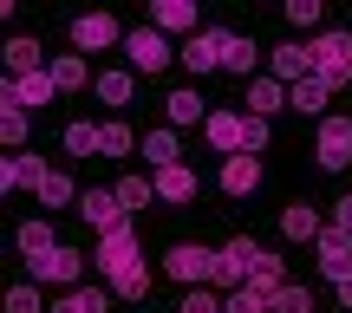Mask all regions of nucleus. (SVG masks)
Segmentation results:
<instances>
[{
    "label": "nucleus",
    "mask_w": 352,
    "mask_h": 313,
    "mask_svg": "<svg viewBox=\"0 0 352 313\" xmlns=\"http://www.w3.org/2000/svg\"><path fill=\"white\" fill-rule=\"evenodd\" d=\"M314 46V78H327L333 91L352 78V33H320V39H307Z\"/></svg>",
    "instance_id": "nucleus-1"
},
{
    "label": "nucleus",
    "mask_w": 352,
    "mask_h": 313,
    "mask_svg": "<svg viewBox=\"0 0 352 313\" xmlns=\"http://www.w3.org/2000/svg\"><path fill=\"white\" fill-rule=\"evenodd\" d=\"M254 255H261V241H228V248H215V274H209V288H228V294H241L248 288V274H254Z\"/></svg>",
    "instance_id": "nucleus-2"
},
{
    "label": "nucleus",
    "mask_w": 352,
    "mask_h": 313,
    "mask_svg": "<svg viewBox=\"0 0 352 313\" xmlns=\"http://www.w3.org/2000/svg\"><path fill=\"white\" fill-rule=\"evenodd\" d=\"M78 215H85L98 235H124L131 228V209L118 202V189H85V196H78Z\"/></svg>",
    "instance_id": "nucleus-3"
},
{
    "label": "nucleus",
    "mask_w": 352,
    "mask_h": 313,
    "mask_svg": "<svg viewBox=\"0 0 352 313\" xmlns=\"http://www.w3.org/2000/svg\"><path fill=\"white\" fill-rule=\"evenodd\" d=\"M164 274L183 281V288H202V281L215 274V248H196V241H176V248L164 255Z\"/></svg>",
    "instance_id": "nucleus-4"
},
{
    "label": "nucleus",
    "mask_w": 352,
    "mask_h": 313,
    "mask_svg": "<svg viewBox=\"0 0 352 313\" xmlns=\"http://www.w3.org/2000/svg\"><path fill=\"white\" fill-rule=\"evenodd\" d=\"M314 157H320V170H346L352 163V118H320Z\"/></svg>",
    "instance_id": "nucleus-5"
},
{
    "label": "nucleus",
    "mask_w": 352,
    "mask_h": 313,
    "mask_svg": "<svg viewBox=\"0 0 352 313\" xmlns=\"http://www.w3.org/2000/svg\"><path fill=\"white\" fill-rule=\"evenodd\" d=\"M91 261H98V274H104V281H124L131 268H144V255H138V235H131V228H124V235H104Z\"/></svg>",
    "instance_id": "nucleus-6"
},
{
    "label": "nucleus",
    "mask_w": 352,
    "mask_h": 313,
    "mask_svg": "<svg viewBox=\"0 0 352 313\" xmlns=\"http://www.w3.org/2000/svg\"><path fill=\"white\" fill-rule=\"evenodd\" d=\"M118 39H124V33H118L111 13H78V20H72V52H78V59H85V52L118 46Z\"/></svg>",
    "instance_id": "nucleus-7"
},
{
    "label": "nucleus",
    "mask_w": 352,
    "mask_h": 313,
    "mask_svg": "<svg viewBox=\"0 0 352 313\" xmlns=\"http://www.w3.org/2000/svg\"><path fill=\"white\" fill-rule=\"evenodd\" d=\"M59 98V85H52V72H26V78H7L0 85V105H20V111H39V105Z\"/></svg>",
    "instance_id": "nucleus-8"
},
{
    "label": "nucleus",
    "mask_w": 352,
    "mask_h": 313,
    "mask_svg": "<svg viewBox=\"0 0 352 313\" xmlns=\"http://www.w3.org/2000/svg\"><path fill=\"white\" fill-rule=\"evenodd\" d=\"M124 52H131V65H138V72H164V65H170V39L157 33V26L124 33Z\"/></svg>",
    "instance_id": "nucleus-9"
},
{
    "label": "nucleus",
    "mask_w": 352,
    "mask_h": 313,
    "mask_svg": "<svg viewBox=\"0 0 352 313\" xmlns=\"http://www.w3.org/2000/svg\"><path fill=\"white\" fill-rule=\"evenodd\" d=\"M228 46H235V33H196V39H183V65L189 72H215L228 59Z\"/></svg>",
    "instance_id": "nucleus-10"
},
{
    "label": "nucleus",
    "mask_w": 352,
    "mask_h": 313,
    "mask_svg": "<svg viewBox=\"0 0 352 313\" xmlns=\"http://www.w3.org/2000/svg\"><path fill=\"white\" fill-rule=\"evenodd\" d=\"M314 255H320V268H327L333 281H346L352 274V228H327V235L314 241Z\"/></svg>",
    "instance_id": "nucleus-11"
},
{
    "label": "nucleus",
    "mask_w": 352,
    "mask_h": 313,
    "mask_svg": "<svg viewBox=\"0 0 352 313\" xmlns=\"http://www.w3.org/2000/svg\"><path fill=\"white\" fill-rule=\"evenodd\" d=\"M33 274H39V281H52V288H78V281H85V255L52 248L46 261H33Z\"/></svg>",
    "instance_id": "nucleus-12"
},
{
    "label": "nucleus",
    "mask_w": 352,
    "mask_h": 313,
    "mask_svg": "<svg viewBox=\"0 0 352 313\" xmlns=\"http://www.w3.org/2000/svg\"><path fill=\"white\" fill-rule=\"evenodd\" d=\"M202 131H209V144H215V151H228V157L248 151V118H235V111H209V125H202Z\"/></svg>",
    "instance_id": "nucleus-13"
},
{
    "label": "nucleus",
    "mask_w": 352,
    "mask_h": 313,
    "mask_svg": "<svg viewBox=\"0 0 352 313\" xmlns=\"http://www.w3.org/2000/svg\"><path fill=\"white\" fill-rule=\"evenodd\" d=\"M222 189H228V196H254V189H261V157H248V151L228 157L222 163Z\"/></svg>",
    "instance_id": "nucleus-14"
},
{
    "label": "nucleus",
    "mask_w": 352,
    "mask_h": 313,
    "mask_svg": "<svg viewBox=\"0 0 352 313\" xmlns=\"http://www.w3.org/2000/svg\"><path fill=\"white\" fill-rule=\"evenodd\" d=\"M274 78L280 85H300V78H314V46H274Z\"/></svg>",
    "instance_id": "nucleus-15"
},
{
    "label": "nucleus",
    "mask_w": 352,
    "mask_h": 313,
    "mask_svg": "<svg viewBox=\"0 0 352 313\" xmlns=\"http://www.w3.org/2000/svg\"><path fill=\"white\" fill-rule=\"evenodd\" d=\"M111 301H118L111 288H72V294H59L46 313H111Z\"/></svg>",
    "instance_id": "nucleus-16"
},
{
    "label": "nucleus",
    "mask_w": 352,
    "mask_h": 313,
    "mask_svg": "<svg viewBox=\"0 0 352 313\" xmlns=\"http://www.w3.org/2000/svg\"><path fill=\"white\" fill-rule=\"evenodd\" d=\"M151 26H157V33H189V39H196V7H189V0H157Z\"/></svg>",
    "instance_id": "nucleus-17"
},
{
    "label": "nucleus",
    "mask_w": 352,
    "mask_h": 313,
    "mask_svg": "<svg viewBox=\"0 0 352 313\" xmlns=\"http://www.w3.org/2000/svg\"><path fill=\"white\" fill-rule=\"evenodd\" d=\"M327 98H333L327 78H300V85H287V105H294L300 118H327Z\"/></svg>",
    "instance_id": "nucleus-18"
},
{
    "label": "nucleus",
    "mask_w": 352,
    "mask_h": 313,
    "mask_svg": "<svg viewBox=\"0 0 352 313\" xmlns=\"http://www.w3.org/2000/svg\"><path fill=\"white\" fill-rule=\"evenodd\" d=\"M46 176H52L46 163L20 151V157H7V170H0V183H7V189H39V183H46Z\"/></svg>",
    "instance_id": "nucleus-19"
},
{
    "label": "nucleus",
    "mask_w": 352,
    "mask_h": 313,
    "mask_svg": "<svg viewBox=\"0 0 352 313\" xmlns=\"http://www.w3.org/2000/svg\"><path fill=\"white\" fill-rule=\"evenodd\" d=\"M280 105H287V85L280 78H248V118H267Z\"/></svg>",
    "instance_id": "nucleus-20"
},
{
    "label": "nucleus",
    "mask_w": 352,
    "mask_h": 313,
    "mask_svg": "<svg viewBox=\"0 0 352 313\" xmlns=\"http://www.w3.org/2000/svg\"><path fill=\"white\" fill-rule=\"evenodd\" d=\"M196 196V170L176 163V170H157V202H189Z\"/></svg>",
    "instance_id": "nucleus-21"
},
{
    "label": "nucleus",
    "mask_w": 352,
    "mask_h": 313,
    "mask_svg": "<svg viewBox=\"0 0 352 313\" xmlns=\"http://www.w3.org/2000/svg\"><path fill=\"white\" fill-rule=\"evenodd\" d=\"M144 163H151V170H176V163H183L176 131H151V138H144Z\"/></svg>",
    "instance_id": "nucleus-22"
},
{
    "label": "nucleus",
    "mask_w": 352,
    "mask_h": 313,
    "mask_svg": "<svg viewBox=\"0 0 352 313\" xmlns=\"http://www.w3.org/2000/svg\"><path fill=\"white\" fill-rule=\"evenodd\" d=\"M26 72H46L39 65V39H7V78H26Z\"/></svg>",
    "instance_id": "nucleus-23"
},
{
    "label": "nucleus",
    "mask_w": 352,
    "mask_h": 313,
    "mask_svg": "<svg viewBox=\"0 0 352 313\" xmlns=\"http://www.w3.org/2000/svg\"><path fill=\"white\" fill-rule=\"evenodd\" d=\"M280 228H287V241H320V235H327V228H320V215L307 209V202H294V209L280 215Z\"/></svg>",
    "instance_id": "nucleus-24"
},
{
    "label": "nucleus",
    "mask_w": 352,
    "mask_h": 313,
    "mask_svg": "<svg viewBox=\"0 0 352 313\" xmlns=\"http://www.w3.org/2000/svg\"><path fill=\"white\" fill-rule=\"evenodd\" d=\"M52 248H59V241H52V222H20V255L26 261H46Z\"/></svg>",
    "instance_id": "nucleus-25"
},
{
    "label": "nucleus",
    "mask_w": 352,
    "mask_h": 313,
    "mask_svg": "<svg viewBox=\"0 0 352 313\" xmlns=\"http://www.w3.org/2000/svg\"><path fill=\"white\" fill-rule=\"evenodd\" d=\"M248 288H261V294H280L287 288V274H280V255H254V274H248Z\"/></svg>",
    "instance_id": "nucleus-26"
},
{
    "label": "nucleus",
    "mask_w": 352,
    "mask_h": 313,
    "mask_svg": "<svg viewBox=\"0 0 352 313\" xmlns=\"http://www.w3.org/2000/svg\"><path fill=\"white\" fill-rule=\"evenodd\" d=\"M131 91H138V78H131V72H98V98L111 105V111H124Z\"/></svg>",
    "instance_id": "nucleus-27"
},
{
    "label": "nucleus",
    "mask_w": 352,
    "mask_h": 313,
    "mask_svg": "<svg viewBox=\"0 0 352 313\" xmlns=\"http://www.w3.org/2000/svg\"><path fill=\"white\" fill-rule=\"evenodd\" d=\"M65 151H72V157H104V131H91V125H65Z\"/></svg>",
    "instance_id": "nucleus-28"
},
{
    "label": "nucleus",
    "mask_w": 352,
    "mask_h": 313,
    "mask_svg": "<svg viewBox=\"0 0 352 313\" xmlns=\"http://www.w3.org/2000/svg\"><path fill=\"white\" fill-rule=\"evenodd\" d=\"M196 118L209 125V105H202L196 91H170V125H196Z\"/></svg>",
    "instance_id": "nucleus-29"
},
{
    "label": "nucleus",
    "mask_w": 352,
    "mask_h": 313,
    "mask_svg": "<svg viewBox=\"0 0 352 313\" xmlns=\"http://www.w3.org/2000/svg\"><path fill=\"white\" fill-rule=\"evenodd\" d=\"M46 72H52V85H59V91H78V85H85V59H78V52H65V59H52Z\"/></svg>",
    "instance_id": "nucleus-30"
},
{
    "label": "nucleus",
    "mask_w": 352,
    "mask_h": 313,
    "mask_svg": "<svg viewBox=\"0 0 352 313\" xmlns=\"http://www.w3.org/2000/svg\"><path fill=\"white\" fill-rule=\"evenodd\" d=\"M0 144L20 157V144H26V111H20V105H0Z\"/></svg>",
    "instance_id": "nucleus-31"
},
{
    "label": "nucleus",
    "mask_w": 352,
    "mask_h": 313,
    "mask_svg": "<svg viewBox=\"0 0 352 313\" xmlns=\"http://www.w3.org/2000/svg\"><path fill=\"white\" fill-rule=\"evenodd\" d=\"M254 65H261V46H254V39H235V46H228V59H222V72H235V78H248Z\"/></svg>",
    "instance_id": "nucleus-32"
},
{
    "label": "nucleus",
    "mask_w": 352,
    "mask_h": 313,
    "mask_svg": "<svg viewBox=\"0 0 352 313\" xmlns=\"http://www.w3.org/2000/svg\"><path fill=\"white\" fill-rule=\"evenodd\" d=\"M111 294L118 301H151V268H131L124 281H111Z\"/></svg>",
    "instance_id": "nucleus-33"
},
{
    "label": "nucleus",
    "mask_w": 352,
    "mask_h": 313,
    "mask_svg": "<svg viewBox=\"0 0 352 313\" xmlns=\"http://www.w3.org/2000/svg\"><path fill=\"white\" fill-rule=\"evenodd\" d=\"M39 202H52V209H59V202H78V189H72V176H65V170H52L46 183H39Z\"/></svg>",
    "instance_id": "nucleus-34"
},
{
    "label": "nucleus",
    "mask_w": 352,
    "mask_h": 313,
    "mask_svg": "<svg viewBox=\"0 0 352 313\" xmlns=\"http://www.w3.org/2000/svg\"><path fill=\"white\" fill-rule=\"evenodd\" d=\"M118 202H124V209H144V202H157V183H144V176H124V183H118Z\"/></svg>",
    "instance_id": "nucleus-35"
},
{
    "label": "nucleus",
    "mask_w": 352,
    "mask_h": 313,
    "mask_svg": "<svg viewBox=\"0 0 352 313\" xmlns=\"http://www.w3.org/2000/svg\"><path fill=\"white\" fill-rule=\"evenodd\" d=\"M228 313H274V294H261V288H241V294H228Z\"/></svg>",
    "instance_id": "nucleus-36"
},
{
    "label": "nucleus",
    "mask_w": 352,
    "mask_h": 313,
    "mask_svg": "<svg viewBox=\"0 0 352 313\" xmlns=\"http://www.w3.org/2000/svg\"><path fill=\"white\" fill-rule=\"evenodd\" d=\"M274 313H314V294H307V288H294V281H287V288L274 294Z\"/></svg>",
    "instance_id": "nucleus-37"
},
{
    "label": "nucleus",
    "mask_w": 352,
    "mask_h": 313,
    "mask_svg": "<svg viewBox=\"0 0 352 313\" xmlns=\"http://www.w3.org/2000/svg\"><path fill=\"white\" fill-rule=\"evenodd\" d=\"M176 313H228V301H215L209 288H189V294H183V307H176Z\"/></svg>",
    "instance_id": "nucleus-38"
},
{
    "label": "nucleus",
    "mask_w": 352,
    "mask_h": 313,
    "mask_svg": "<svg viewBox=\"0 0 352 313\" xmlns=\"http://www.w3.org/2000/svg\"><path fill=\"white\" fill-rule=\"evenodd\" d=\"M98 131H104V157H124L131 144H138V138H131V125H98Z\"/></svg>",
    "instance_id": "nucleus-39"
},
{
    "label": "nucleus",
    "mask_w": 352,
    "mask_h": 313,
    "mask_svg": "<svg viewBox=\"0 0 352 313\" xmlns=\"http://www.w3.org/2000/svg\"><path fill=\"white\" fill-rule=\"evenodd\" d=\"M7 313H39V288H7Z\"/></svg>",
    "instance_id": "nucleus-40"
},
{
    "label": "nucleus",
    "mask_w": 352,
    "mask_h": 313,
    "mask_svg": "<svg viewBox=\"0 0 352 313\" xmlns=\"http://www.w3.org/2000/svg\"><path fill=\"white\" fill-rule=\"evenodd\" d=\"M287 20H294V26H320V0H294Z\"/></svg>",
    "instance_id": "nucleus-41"
},
{
    "label": "nucleus",
    "mask_w": 352,
    "mask_h": 313,
    "mask_svg": "<svg viewBox=\"0 0 352 313\" xmlns=\"http://www.w3.org/2000/svg\"><path fill=\"white\" fill-rule=\"evenodd\" d=\"M267 151V118H248V157Z\"/></svg>",
    "instance_id": "nucleus-42"
},
{
    "label": "nucleus",
    "mask_w": 352,
    "mask_h": 313,
    "mask_svg": "<svg viewBox=\"0 0 352 313\" xmlns=\"http://www.w3.org/2000/svg\"><path fill=\"white\" fill-rule=\"evenodd\" d=\"M333 228H352V196H340V202H333Z\"/></svg>",
    "instance_id": "nucleus-43"
},
{
    "label": "nucleus",
    "mask_w": 352,
    "mask_h": 313,
    "mask_svg": "<svg viewBox=\"0 0 352 313\" xmlns=\"http://www.w3.org/2000/svg\"><path fill=\"white\" fill-rule=\"evenodd\" d=\"M333 288H340V307H352V274H346V281H333Z\"/></svg>",
    "instance_id": "nucleus-44"
}]
</instances>
